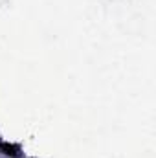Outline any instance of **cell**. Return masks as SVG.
Instances as JSON below:
<instances>
[{"mask_svg": "<svg viewBox=\"0 0 156 158\" xmlns=\"http://www.w3.org/2000/svg\"><path fill=\"white\" fill-rule=\"evenodd\" d=\"M0 153L9 158H17L20 156V147L15 143H9V142H0Z\"/></svg>", "mask_w": 156, "mask_h": 158, "instance_id": "obj_1", "label": "cell"}]
</instances>
